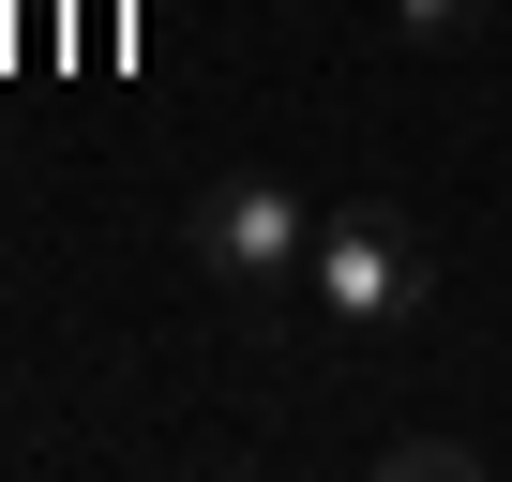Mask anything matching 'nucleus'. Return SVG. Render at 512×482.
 <instances>
[{
    "label": "nucleus",
    "instance_id": "nucleus-2",
    "mask_svg": "<svg viewBox=\"0 0 512 482\" xmlns=\"http://www.w3.org/2000/svg\"><path fill=\"white\" fill-rule=\"evenodd\" d=\"M181 257H196L226 302H272V287H302V257H317V196H302L287 166H211L196 211H181Z\"/></svg>",
    "mask_w": 512,
    "mask_h": 482
},
{
    "label": "nucleus",
    "instance_id": "nucleus-1",
    "mask_svg": "<svg viewBox=\"0 0 512 482\" xmlns=\"http://www.w3.org/2000/svg\"><path fill=\"white\" fill-rule=\"evenodd\" d=\"M437 302V241L392 211V196H347V211H317V257H302V317H317V347L332 362H377V347H407V317Z\"/></svg>",
    "mask_w": 512,
    "mask_h": 482
},
{
    "label": "nucleus",
    "instance_id": "nucleus-3",
    "mask_svg": "<svg viewBox=\"0 0 512 482\" xmlns=\"http://www.w3.org/2000/svg\"><path fill=\"white\" fill-rule=\"evenodd\" d=\"M377 467H392V482H482V437H452V422H422V437H392Z\"/></svg>",
    "mask_w": 512,
    "mask_h": 482
},
{
    "label": "nucleus",
    "instance_id": "nucleus-4",
    "mask_svg": "<svg viewBox=\"0 0 512 482\" xmlns=\"http://www.w3.org/2000/svg\"><path fill=\"white\" fill-rule=\"evenodd\" d=\"M377 16H392V31H407V46H467V31H482V16H497V0H377Z\"/></svg>",
    "mask_w": 512,
    "mask_h": 482
}]
</instances>
